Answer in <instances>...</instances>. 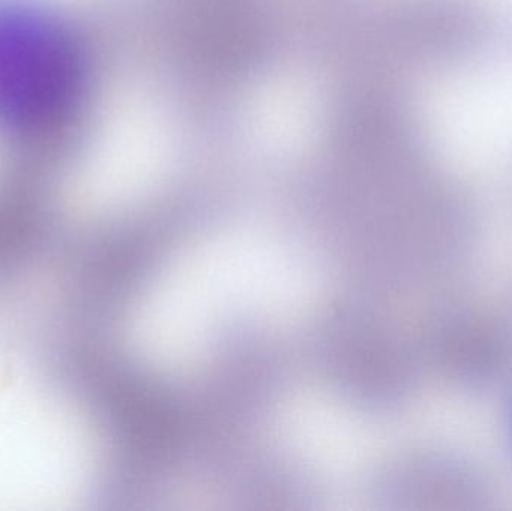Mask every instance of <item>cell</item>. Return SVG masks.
I'll return each instance as SVG.
<instances>
[{
	"label": "cell",
	"mask_w": 512,
	"mask_h": 511,
	"mask_svg": "<svg viewBox=\"0 0 512 511\" xmlns=\"http://www.w3.org/2000/svg\"><path fill=\"white\" fill-rule=\"evenodd\" d=\"M83 89V59L68 30L33 6L0 2V126L30 140L57 134Z\"/></svg>",
	"instance_id": "cell-1"
}]
</instances>
